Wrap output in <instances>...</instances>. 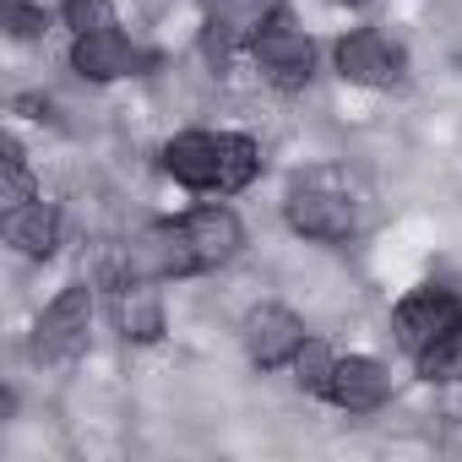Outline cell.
<instances>
[{
	"label": "cell",
	"instance_id": "4",
	"mask_svg": "<svg viewBox=\"0 0 462 462\" xmlns=\"http://www.w3.org/2000/svg\"><path fill=\"white\" fill-rule=\"evenodd\" d=\"M88 332H93V289L88 283H71V289H60L44 305L39 332H33V354L44 365H71L88 348Z\"/></svg>",
	"mask_w": 462,
	"mask_h": 462
},
{
	"label": "cell",
	"instance_id": "15",
	"mask_svg": "<svg viewBox=\"0 0 462 462\" xmlns=\"http://www.w3.org/2000/svg\"><path fill=\"white\" fill-rule=\"evenodd\" d=\"M413 365H419V375H424L430 386H462V327H457L451 337L430 343Z\"/></svg>",
	"mask_w": 462,
	"mask_h": 462
},
{
	"label": "cell",
	"instance_id": "10",
	"mask_svg": "<svg viewBox=\"0 0 462 462\" xmlns=\"http://www.w3.org/2000/svg\"><path fill=\"white\" fill-rule=\"evenodd\" d=\"M278 17V0H212L207 6V55L228 60L235 50H251L256 33Z\"/></svg>",
	"mask_w": 462,
	"mask_h": 462
},
{
	"label": "cell",
	"instance_id": "14",
	"mask_svg": "<svg viewBox=\"0 0 462 462\" xmlns=\"http://www.w3.org/2000/svg\"><path fill=\"white\" fill-rule=\"evenodd\" d=\"M6 245H17L23 256H55V245H60V212L50 207V201H23V207H12L6 212Z\"/></svg>",
	"mask_w": 462,
	"mask_h": 462
},
{
	"label": "cell",
	"instance_id": "3",
	"mask_svg": "<svg viewBox=\"0 0 462 462\" xmlns=\"http://www.w3.org/2000/svg\"><path fill=\"white\" fill-rule=\"evenodd\" d=\"M201 262L190 251V235H185V217H163L152 228L125 245V278H152V283H174V278H196Z\"/></svg>",
	"mask_w": 462,
	"mask_h": 462
},
{
	"label": "cell",
	"instance_id": "9",
	"mask_svg": "<svg viewBox=\"0 0 462 462\" xmlns=\"http://www.w3.org/2000/svg\"><path fill=\"white\" fill-rule=\"evenodd\" d=\"M152 66V55L120 33V28H104V33H82L71 44V71L88 77V82H120V77H142Z\"/></svg>",
	"mask_w": 462,
	"mask_h": 462
},
{
	"label": "cell",
	"instance_id": "11",
	"mask_svg": "<svg viewBox=\"0 0 462 462\" xmlns=\"http://www.w3.org/2000/svg\"><path fill=\"white\" fill-rule=\"evenodd\" d=\"M185 235H190V251H196V262H201V273H217V267H228L240 256V245H245V228H240V217L228 212V207H196V212H185Z\"/></svg>",
	"mask_w": 462,
	"mask_h": 462
},
{
	"label": "cell",
	"instance_id": "17",
	"mask_svg": "<svg viewBox=\"0 0 462 462\" xmlns=\"http://www.w3.org/2000/svg\"><path fill=\"white\" fill-rule=\"evenodd\" d=\"M332 354L310 337L300 354H294V381H300V392H310V397H327V386H332Z\"/></svg>",
	"mask_w": 462,
	"mask_h": 462
},
{
	"label": "cell",
	"instance_id": "2",
	"mask_svg": "<svg viewBox=\"0 0 462 462\" xmlns=\"http://www.w3.org/2000/svg\"><path fill=\"white\" fill-rule=\"evenodd\" d=\"M283 217H289L294 235L321 240V245H337V240H348V235H354L359 207H354V196H348L343 185H332L327 174H310V180H300V185L289 190Z\"/></svg>",
	"mask_w": 462,
	"mask_h": 462
},
{
	"label": "cell",
	"instance_id": "5",
	"mask_svg": "<svg viewBox=\"0 0 462 462\" xmlns=\"http://www.w3.org/2000/svg\"><path fill=\"white\" fill-rule=\"evenodd\" d=\"M462 327V300L451 294V289H413L402 305H397V316H392V332H397V343H402V354H424L430 343H440V337H451Z\"/></svg>",
	"mask_w": 462,
	"mask_h": 462
},
{
	"label": "cell",
	"instance_id": "19",
	"mask_svg": "<svg viewBox=\"0 0 462 462\" xmlns=\"http://www.w3.org/2000/svg\"><path fill=\"white\" fill-rule=\"evenodd\" d=\"M0 23H6L12 39H39L50 28V12L33 6V0H6V6H0Z\"/></svg>",
	"mask_w": 462,
	"mask_h": 462
},
{
	"label": "cell",
	"instance_id": "18",
	"mask_svg": "<svg viewBox=\"0 0 462 462\" xmlns=\"http://www.w3.org/2000/svg\"><path fill=\"white\" fill-rule=\"evenodd\" d=\"M60 17L66 28L82 39V33H104V28H120L115 23V0H60Z\"/></svg>",
	"mask_w": 462,
	"mask_h": 462
},
{
	"label": "cell",
	"instance_id": "8",
	"mask_svg": "<svg viewBox=\"0 0 462 462\" xmlns=\"http://www.w3.org/2000/svg\"><path fill=\"white\" fill-rule=\"evenodd\" d=\"M245 354H251V365L256 370H283V365H294V354L310 343V332H305V321L289 310V305H256L251 316H245Z\"/></svg>",
	"mask_w": 462,
	"mask_h": 462
},
{
	"label": "cell",
	"instance_id": "20",
	"mask_svg": "<svg viewBox=\"0 0 462 462\" xmlns=\"http://www.w3.org/2000/svg\"><path fill=\"white\" fill-rule=\"evenodd\" d=\"M348 6H354V0H348Z\"/></svg>",
	"mask_w": 462,
	"mask_h": 462
},
{
	"label": "cell",
	"instance_id": "1",
	"mask_svg": "<svg viewBox=\"0 0 462 462\" xmlns=\"http://www.w3.org/2000/svg\"><path fill=\"white\" fill-rule=\"evenodd\" d=\"M163 174L185 190L235 196L262 174V147L240 131H180L163 142Z\"/></svg>",
	"mask_w": 462,
	"mask_h": 462
},
{
	"label": "cell",
	"instance_id": "16",
	"mask_svg": "<svg viewBox=\"0 0 462 462\" xmlns=\"http://www.w3.org/2000/svg\"><path fill=\"white\" fill-rule=\"evenodd\" d=\"M23 201H33V174H28V158H23V147L6 136V158H0V207H23Z\"/></svg>",
	"mask_w": 462,
	"mask_h": 462
},
{
	"label": "cell",
	"instance_id": "13",
	"mask_svg": "<svg viewBox=\"0 0 462 462\" xmlns=\"http://www.w3.org/2000/svg\"><path fill=\"white\" fill-rule=\"evenodd\" d=\"M109 289H115L109 310H115L120 337H131V343H158V337H163V300H158L152 278H120V283H109Z\"/></svg>",
	"mask_w": 462,
	"mask_h": 462
},
{
	"label": "cell",
	"instance_id": "6",
	"mask_svg": "<svg viewBox=\"0 0 462 462\" xmlns=\"http://www.w3.org/2000/svg\"><path fill=\"white\" fill-rule=\"evenodd\" d=\"M337 77L354 88H397L408 77V55L397 39L375 28H354L348 39H337Z\"/></svg>",
	"mask_w": 462,
	"mask_h": 462
},
{
	"label": "cell",
	"instance_id": "7",
	"mask_svg": "<svg viewBox=\"0 0 462 462\" xmlns=\"http://www.w3.org/2000/svg\"><path fill=\"white\" fill-rule=\"evenodd\" d=\"M251 55H256V66H262V77H267L273 88H305L310 71H316V44H310V33H300L289 17H273V23L256 33Z\"/></svg>",
	"mask_w": 462,
	"mask_h": 462
},
{
	"label": "cell",
	"instance_id": "12",
	"mask_svg": "<svg viewBox=\"0 0 462 462\" xmlns=\"http://www.w3.org/2000/svg\"><path fill=\"white\" fill-rule=\"evenodd\" d=\"M386 392H392V375H386L381 359H370V354H348V359L332 365L327 402H337V408H348V413H375V408L386 402Z\"/></svg>",
	"mask_w": 462,
	"mask_h": 462
}]
</instances>
